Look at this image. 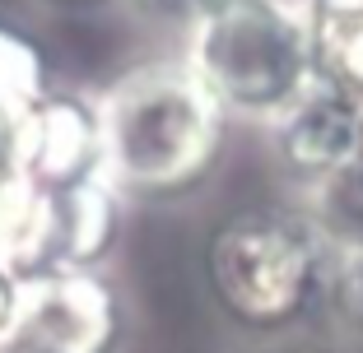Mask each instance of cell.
<instances>
[{
    "label": "cell",
    "instance_id": "cell-17",
    "mask_svg": "<svg viewBox=\"0 0 363 353\" xmlns=\"http://www.w3.org/2000/svg\"><path fill=\"white\" fill-rule=\"evenodd\" d=\"M359 158H363V126H359Z\"/></svg>",
    "mask_w": 363,
    "mask_h": 353
},
{
    "label": "cell",
    "instance_id": "cell-8",
    "mask_svg": "<svg viewBox=\"0 0 363 353\" xmlns=\"http://www.w3.org/2000/svg\"><path fill=\"white\" fill-rule=\"evenodd\" d=\"M56 265V191L23 172L0 177V274L28 279Z\"/></svg>",
    "mask_w": 363,
    "mask_h": 353
},
{
    "label": "cell",
    "instance_id": "cell-3",
    "mask_svg": "<svg viewBox=\"0 0 363 353\" xmlns=\"http://www.w3.org/2000/svg\"><path fill=\"white\" fill-rule=\"evenodd\" d=\"M182 61L228 121L270 126L321 79L312 0H219L182 33Z\"/></svg>",
    "mask_w": 363,
    "mask_h": 353
},
{
    "label": "cell",
    "instance_id": "cell-15",
    "mask_svg": "<svg viewBox=\"0 0 363 353\" xmlns=\"http://www.w3.org/2000/svg\"><path fill=\"white\" fill-rule=\"evenodd\" d=\"M261 353H335L331 344H321V340H275L266 344Z\"/></svg>",
    "mask_w": 363,
    "mask_h": 353
},
{
    "label": "cell",
    "instance_id": "cell-14",
    "mask_svg": "<svg viewBox=\"0 0 363 353\" xmlns=\"http://www.w3.org/2000/svg\"><path fill=\"white\" fill-rule=\"evenodd\" d=\"M0 353H19V279L0 274Z\"/></svg>",
    "mask_w": 363,
    "mask_h": 353
},
{
    "label": "cell",
    "instance_id": "cell-16",
    "mask_svg": "<svg viewBox=\"0 0 363 353\" xmlns=\"http://www.w3.org/2000/svg\"><path fill=\"white\" fill-rule=\"evenodd\" d=\"M56 10H98V5H112V0H47Z\"/></svg>",
    "mask_w": 363,
    "mask_h": 353
},
{
    "label": "cell",
    "instance_id": "cell-18",
    "mask_svg": "<svg viewBox=\"0 0 363 353\" xmlns=\"http://www.w3.org/2000/svg\"><path fill=\"white\" fill-rule=\"evenodd\" d=\"M345 5H363V0H345Z\"/></svg>",
    "mask_w": 363,
    "mask_h": 353
},
{
    "label": "cell",
    "instance_id": "cell-5",
    "mask_svg": "<svg viewBox=\"0 0 363 353\" xmlns=\"http://www.w3.org/2000/svg\"><path fill=\"white\" fill-rule=\"evenodd\" d=\"M14 168L43 191H70L89 177H103L98 98L79 88H47L19 117Z\"/></svg>",
    "mask_w": 363,
    "mask_h": 353
},
{
    "label": "cell",
    "instance_id": "cell-12",
    "mask_svg": "<svg viewBox=\"0 0 363 353\" xmlns=\"http://www.w3.org/2000/svg\"><path fill=\"white\" fill-rule=\"evenodd\" d=\"M326 307L335 311V321L363 340V251H345L335 256V270H331V302Z\"/></svg>",
    "mask_w": 363,
    "mask_h": 353
},
{
    "label": "cell",
    "instance_id": "cell-9",
    "mask_svg": "<svg viewBox=\"0 0 363 353\" xmlns=\"http://www.w3.org/2000/svg\"><path fill=\"white\" fill-rule=\"evenodd\" d=\"M312 47L317 75L363 103V5L312 0Z\"/></svg>",
    "mask_w": 363,
    "mask_h": 353
},
{
    "label": "cell",
    "instance_id": "cell-11",
    "mask_svg": "<svg viewBox=\"0 0 363 353\" xmlns=\"http://www.w3.org/2000/svg\"><path fill=\"white\" fill-rule=\"evenodd\" d=\"M52 88V56L28 28L0 19V108L23 112Z\"/></svg>",
    "mask_w": 363,
    "mask_h": 353
},
{
    "label": "cell",
    "instance_id": "cell-7",
    "mask_svg": "<svg viewBox=\"0 0 363 353\" xmlns=\"http://www.w3.org/2000/svg\"><path fill=\"white\" fill-rule=\"evenodd\" d=\"M126 233V195L107 177L56 191V265L103 270Z\"/></svg>",
    "mask_w": 363,
    "mask_h": 353
},
{
    "label": "cell",
    "instance_id": "cell-2",
    "mask_svg": "<svg viewBox=\"0 0 363 353\" xmlns=\"http://www.w3.org/2000/svg\"><path fill=\"white\" fill-rule=\"evenodd\" d=\"M335 251L303 209H238L214 224L201 251L205 293L228 325L284 340L331 302Z\"/></svg>",
    "mask_w": 363,
    "mask_h": 353
},
{
    "label": "cell",
    "instance_id": "cell-4",
    "mask_svg": "<svg viewBox=\"0 0 363 353\" xmlns=\"http://www.w3.org/2000/svg\"><path fill=\"white\" fill-rule=\"evenodd\" d=\"M126 307L103 270L52 265L19 279V353H121Z\"/></svg>",
    "mask_w": 363,
    "mask_h": 353
},
{
    "label": "cell",
    "instance_id": "cell-1",
    "mask_svg": "<svg viewBox=\"0 0 363 353\" xmlns=\"http://www.w3.org/2000/svg\"><path fill=\"white\" fill-rule=\"evenodd\" d=\"M103 177L126 200L168 204L210 182L228 144V112L182 56L140 61L98 88Z\"/></svg>",
    "mask_w": 363,
    "mask_h": 353
},
{
    "label": "cell",
    "instance_id": "cell-13",
    "mask_svg": "<svg viewBox=\"0 0 363 353\" xmlns=\"http://www.w3.org/2000/svg\"><path fill=\"white\" fill-rule=\"evenodd\" d=\"M219 0H130V10L145 14L150 23H163V28H191L201 14H210Z\"/></svg>",
    "mask_w": 363,
    "mask_h": 353
},
{
    "label": "cell",
    "instance_id": "cell-10",
    "mask_svg": "<svg viewBox=\"0 0 363 353\" xmlns=\"http://www.w3.org/2000/svg\"><path fill=\"white\" fill-rule=\"evenodd\" d=\"M303 214L335 256L363 251V158L303 191Z\"/></svg>",
    "mask_w": 363,
    "mask_h": 353
},
{
    "label": "cell",
    "instance_id": "cell-6",
    "mask_svg": "<svg viewBox=\"0 0 363 353\" xmlns=\"http://www.w3.org/2000/svg\"><path fill=\"white\" fill-rule=\"evenodd\" d=\"M359 126H363L359 98L345 93L331 79H317L298 103H289L266 126V139L279 172L298 191H308V186L326 182L331 172L350 168L359 158Z\"/></svg>",
    "mask_w": 363,
    "mask_h": 353
}]
</instances>
